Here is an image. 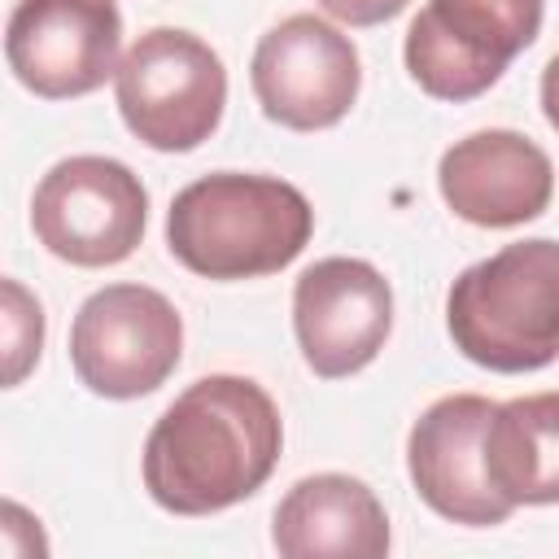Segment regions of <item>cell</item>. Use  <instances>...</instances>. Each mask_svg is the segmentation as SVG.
I'll list each match as a JSON object with an SVG mask.
<instances>
[{"instance_id":"obj_8","label":"cell","mask_w":559,"mask_h":559,"mask_svg":"<svg viewBox=\"0 0 559 559\" xmlns=\"http://www.w3.org/2000/svg\"><path fill=\"white\" fill-rule=\"evenodd\" d=\"M249 83L271 122L288 131H323L358 100V48L332 22L293 13L258 39Z\"/></svg>"},{"instance_id":"obj_4","label":"cell","mask_w":559,"mask_h":559,"mask_svg":"<svg viewBox=\"0 0 559 559\" xmlns=\"http://www.w3.org/2000/svg\"><path fill=\"white\" fill-rule=\"evenodd\" d=\"M114 96L127 131L157 153H188L214 135L227 105V70L192 31L153 26L118 61Z\"/></svg>"},{"instance_id":"obj_7","label":"cell","mask_w":559,"mask_h":559,"mask_svg":"<svg viewBox=\"0 0 559 559\" xmlns=\"http://www.w3.org/2000/svg\"><path fill=\"white\" fill-rule=\"evenodd\" d=\"M542 31V0H428L406 31V70L437 100L489 92Z\"/></svg>"},{"instance_id":"obj_16","label":"cell","mask_w":559,"mask_h":559,"mask_svg":"<svg viewBox=\"0 0 559 559\" xmlns=\"http://www.w3.org/2000/svg\"><path fill=\"white\" fill-rule=\"evenodd\" d=\"M411 0H319L323 13H332L336 22L345 26H376V22H389L406 9Z\"/></svg>"},{"instance_id":"obj_6","label":"cell","mask_w":559,"mask_h":559,"mask_svg":"<svg viewBox=\"0 0 559 559\" xmlns=\"http://www.w3.org/2000/svg\"><path fill=\"white\" fill-rule=\"evenodd\" d=\"M144 223H148V192L140 175L96 153L57 162L31 197L35 240L52 258L74 266L127 262L144 236Z\"/></svg>"},{"instance_id":"obj_13","label":"cell","mask_w":559,"mask_h":559,"mask_svg":"<svg viewBox=\"0 0 559 559\" xmlns=\"http://www.w3.org/2000/svg\"><path fill=\"white\" fill-rule=\"evenodd\" d=\"M271 542L288 559H380L389 550V515L358 476L319 472L280 498Z\"/></svg>"},{"instance_id":"obj_3","label":"cell","mask_w":559,"mask_h":559,"mask_svg":"<svg viewBox=\"0 0 559 559\" xmlns=\"http://www.w3.org/2000/svg\"><path fill=\"white\" fill-rule=\"evenodd\" d=\"M454 349L489 371L520 376L559 358V240H515L472 262L445 293Z\"/></svg>"},{"instance_id":"obj_15","label":"cell","mask_w":559,"mask_h":559,"mask_svg":"<svg viewBox=\"0 0 559 559\" xmlns=\"http://www.w3.org/2000/svg\"><path fill=\"white\" fill-rule=\"evenodd\" d=\"M0 293H4V384L13 389L39 362V349H44V310H39V301L17 280H4Z\"/></svg>"},{"instance_id":"obj_9","label":"cell","mask_w":559,"mask_h":559,"mask_svg":"<svg viewBox=\"0 0 559 559\" xmlns=\"http://www.w3.org/2000/svg\"><path fill=\"white\" fill-rule=\"evenodd\" d=\"M122 13L114 0H17L4 26L13 79L44 96L70 100L118 74Z\"/></svg>"},{"instance_id":"obj_11","label":"cell","mask_w":559,"mask_h":559,"mask_svg":"<svg viewBox=\"0 0 559 559\" xmlns=\"http://www.w3.org/2000/svg\"><path fill=\"white\" fill-rule=\"evenodd\" d=\"M498 402L480 393H450L432 402L406 437V472L415 493L445 520L467 528L502 524L515 507L489 485L480 437Z\"/></svg>"},{"instance_id":"obj_14","label":"cell","mask_w":559,"mask_h":559,"mask_svg":"<svg viewBox=\"0 0 559 559\" xmlns=\"http://www.w3.org/2000/svg\"><path fill=\"white\" fill-rule=\"evenodd\" d=\"M485 476L511 507L559 502V393H528L493 406L485 437Z\"/></svg>"},{"instance_id":"obj_12","label":"cell","mask_w":559,"mask_h":559,"mask_svg":"<svg viewBox=\"0 0 559 559\" xmlns=\"http://www.w3.org/2000/svg\"><path fill=\"white\" fill-rule=\"evenodd\" d=\"M437 183L445 205L472 227H520L550 205L555 166L520 131H472L441 153Z\"/></svg>"},{"instance_id":"obj_17","label":"cell","mask_w":559,"mask_h":559,"mask_svg":"<svg viewBox=\"0 0 559 559\" xmlns=\"http://www.w3.org/2000/svg\"><path fill=\"white\" fill-rule=\"evenodd\" d=\"M542 114H546V122L559 131V52L546 61V70H542Z\"/></svg>"},{"instance_id":"obj_5","label":"cell","mask_w":559,"mask_h":559,"mask_svg":"<svg viewBox=\"0 0 559 559\" xmlns=\"http://www.w3.org/2000/svg\"><path fill=\"white\" fill-rule=\"evenodd\" d=\"M183 354V319L148 284L96 288L70 323V362L96 397H144L166 384Z\"/></svg>"},{"instance_id":"obj_2","label":"cell","mask_w":559,"mask_h":559,"mask_svg":"<svg viewBox=\"0 0 559 559\" xmlns=\"http://www.w3.org/2000/svg\"><path fill=\"white\" fill-rule=\"evenodd\" d=\"M314 231V210L288 179L218 170L175 192L170 253L205 280H258L284 271Z\"/></svg>"},{"instance_id":"obj_10","label":"cell","mask_w":559,"mask_h":559,"mask_svg":"<svg viewBox=\"0 0 559 559\" xmlns=\"http://www.w3.org/2000/svg\"><path fill=\"white\" fill-rule=\"evenodd\" d=\"M393 288L362 258H323L293 284V332L314 376L362 371L389 341Z\"/></svg>"},{"instance_id":"obj_1","label":"cell","mask_w":559,"mask_h":559,"mask_svg":"<svg viewBox=\"0 0 559 559\" xmlns=\"http://www.w3.org/2000/svg\"><path fill=\"white\" fill-rule=\"evenodd\" d=\"M284 445L271 393L249 376H201L148 428L144 489L162 511L214 515L258 493Z\"/></svg>"}]
</instances>
